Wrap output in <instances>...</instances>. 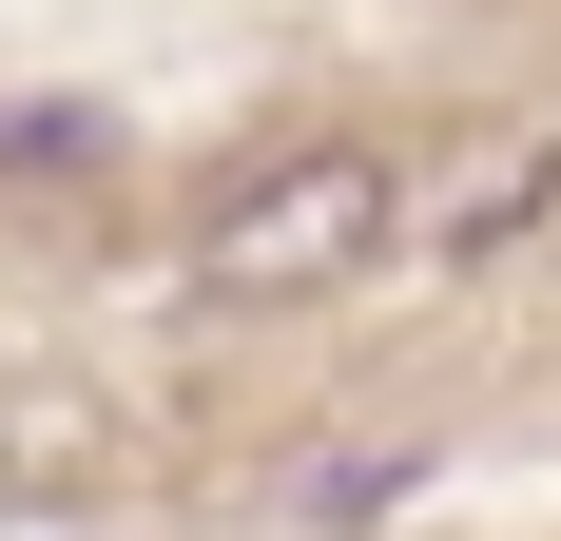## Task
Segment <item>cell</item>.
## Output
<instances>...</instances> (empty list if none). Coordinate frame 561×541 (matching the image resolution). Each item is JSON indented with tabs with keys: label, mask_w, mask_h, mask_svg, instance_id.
<instances>
[{
	"label": "cell",
	"mask_w": 561,
	"mask_h": 541,
	"mask_svg": "<svg viewBox=\"0 0 561 541\" xmlns=\"http://www.w3.org/2000/svg\"><path fill=\"white\" fill-rule=\"evenodd\" d=\"M407 232V174L368 136H310V156H252L194 214V310H290V290H348V270Z\"/></svg>",
	"instance_id": "cell-1"
},
{
	"label": "cell",
	"mask_w": 561,
	"mask_h": 541,
	"mask_svg": "<svg viewBox=\"0 0 561 541\" xmlns=\"http://www.w3.org/2000/svg\"><path fill=\"white\" fill-rule=\"evenodd\" d=\"M290 503H310V522H368V503H407V445H348V464H310Z\"/></svg>",
	"instance_id": "cell-2"
}]
</instances>
